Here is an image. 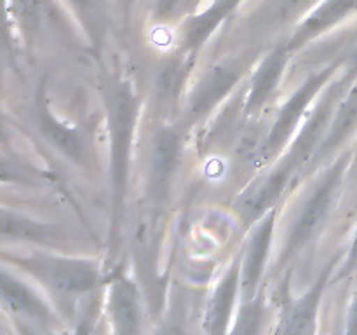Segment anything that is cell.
I'll use <instances>...</instances> for the list:
<instances>
[{
	"instance_id": "11",
	"label": "cell",
	"mask_w": 357,
	"mask_h": 335,
	"mask_svg": "<svg viewBox=\"0 0 357 335\" xmlns=\"http://www.w3.org/2000/svg\"><path fill=\"white\" fill-rule=\"evenodd\" d=\"M114 309L115 314H117L119 323L124 327V330H132V328H135L138 311H136V304L131 292H129L126 286H121V288H117V292H115Z\"/></svg>"
},
{
	"instance_id": "16",
	"label": "cell",
	"mask_w": 357,
	"mask_h": 335,
	"mask_svg": "<svg viewBox=\"0 0 357 335\" xmlns=\"http://www.w3.org/2000/svg\"><path fill=\"white\" fill-rule=\"evenodd\" d=\"M178 66H171V68H167L166 72L162 73V77H160V87H162V91L166 94H171L174 89H176L178 86V80H180V72H178Z\"/></svg>"
},
{
	"instance_id": "8",
	"label": "cell",
	"mask_w": 357,
	"mask_h": 335,
	"mask_svg": "<svg viewBox=\"0 0 357 335\" xmlns=\"http://www.w3.org/2000/svg\"><path fill=\"white\" fill-rule=\"evenodd\" d=\"M357 124V87L351 93V96L347 98V101L344 103V107L340 108V114L337 115V121H335L333 129H331L330 136H328L326 145L323 147V150L330 149L335 143L340 142L349 131Z\"/></svg>"
},
{
	"instance_id": "9",
	"label": "cell",
	"mask_w": 357,
	"mask_h": 335,
	"mask_svg": "<svg viewBox=\"0 0 357 335\" xmlns=\"http://www.w3.org/2000/svg\"><path fill=\"white\" fill-rule=\"evenodd\" d=\"M178 154V142L171 133H162L157 138L155 143V156H153V163H155V173L159 178H166L173 170V164L176 161Z\"/></svg>"
},
{
	"instance_id": "3",
	"label": "cell",
	"mask_w": 357,
	"mask_h": 335,
	"mask_svg": "<svg viewBox=\"0 0 357 335\" xmlns=\"http://www.w3.org/2000/svg\"><path fill=\"white\" fill-rule=\"evenodd\" d=\"M236 77L237 73L230 68H216L211 75H208V79L202 82L197 94L194 96L192 114H202L206 108H209L215 101H218L220 96L232 86Z\"/></svg>"
},
{
	"instance_id": "13",
	"label": "cell",
	"mask_w": 357,
	"mask_h": 335,
	"mask_svg": "<svg viewBox=\"0 0 357 335\" xmlns=\"http://www.w3.org/2000/svg\"><path fill=\"white\" fill-rule=\"evenodd\" d=\"M3 295H6V299L9 300L16 309H23L24 313L28 314L40 313V307L35 304V300L31 299L23 288H20V286L14 285V283H9L7 279L3 281Z\"/></svg>"
},
{
	"instance_id": "20",
	"label": "cell",
	"mask_w": 357,
	"mask_h": 335,
	"mask_svg": "<svg viewBox=\"0 0 357 335\" xmlns=\"http://www.w3.org/2000/svg\"><path fill=\"white\" fill-rule=\"evenodd\" d=\"M356 65H357V52H356Z\"/></svg>"
},
{
	"instance_id": "5",
	"label": "cell",
	"mask_w": 357,
	"mask_h": 335,
	"mask_svg": "<svg viewBox=\"0 0 357 335\" xmlns=\"http://www.w3.org/2000/svg\"><path fill=\"white\" fill-rule=\"evenodd\" d=\"M357 9V0H328L305 24V30L303 35L314 34V31H319L323 28H326L328 24L335 23V21L342 20L344 16L351 14L352 10Z\"/></svg>"
},
{
	"instance_id": "1",
	"label": "cell",
	"mask_w": 357,
	"mask_h": 335,
	"mask_svg": "<svg viewBox=\"0 0 357 335\" xmlns=\"http://www.w3.org/2000/svg\"><path fill=\"white\" fill-rule=\"evenodd\" d=\"M338 173H340L338 170L333 171V173L328 177L326 184H324L323 187L316 192V195L310 199L309 206H307L305 211H303L302 218H300L298 225H296L295 232H293L291 236L293 246H296V244L302 243L303 239H307V237L312 234V230L317 227V223H319L321 220H323V216L326 215L331 199H333V192L338 185Z\"/></svg>"
},
{
	"instance_id": "12",
	"label": "cell",
	"mask_w": 357,
	"mask_h": 335,
	"mask_svg": "<svg viewBox=\"0 0 357 335\" xmlns=\"http://www.w3.org/2000/svg\"><path fill=\"white\" fill-rule=\"evenodd\" d=\"M91 30H100L105 20L103 0H70Z\"/></svg>"
},
{
	"instance_id": "15",
	"label": "cell",
	"mask_w": 357,
	"mask_h": 335,
	"mask_svg": "<svg viewBox=\"0 0 357 335\" xmlns=\"http://www.w3.org/2000/svg\"><path fill=\"white\" fill-rule=\"evenodd\" d=\"M314 0H274L272 2V13L275 17H289L291 14L305 9Z\"/></svg>"
},
{
	"instance_id": "2",
	"label": "cell",
	"mask_w": 357,
	"mask_h": 335,
	"mask_svg": "<svg viewBox=\"0 0 357 335\" xmlns=\"http://www.w3.org/2000/svg\"><path fill=\"white\" fill-rule=\"evenodd\" d=\"M321 82H323V77H316L314 80H310V82L305 84V86H303L302 89L295 94V98H293V100L286 105L284 112L281 114V117H279L278 124H275L274 131H272V135H271V142H268V145H267L268 150H274L279 143L284 142V138L289 135L291 128L296 124V121H298L300 115H302L303 107L309 103L310 96L316 93V89L319 87Z\"/></svg>"
},
{
	"instance_id": "6",
	"label": "cell",
	"mask_w": 357,
	"mask_h": 335,
	"mask_svg": "<svg viewBox=\"0 0 357 335\" xmlns=\"http://www.w3.org/2000/svg\"><path fill=\"white\" fill-rule=\"evenodd\" d=\"M268 236H271V223H267V225H264L258 230V234L253 239V244H251L250 255H248L246 260V269H244V288L246 290H250L257 283L258 274H260L261 264H264V258L267 255Z\"/></svg>"
},
{
	"instance_id": "19",
	"label": "cell",
	"mask_w": 357,
	"mask_h": 335,
	"mask_svg": "<svg viewBox=\"0 0 357 335\" xmlns=\"http://www.w3.org/2000/svg\"><path fill=\"white\" fill-rule=\"evenodd\" d=\"M349 267H357V237H356L354 246H352V253H351V260H349Z\"/></svg>"
},
{
	"instance_id": "7",
	"label": "cell",
	"mask_w": 357,
	"mask_h": 335,
	"mask_svg": "<svg viewBox=\"0 0 357 335\" xmlns=\"http://www.w3.org/2000/svg\"><path fill=\"white\" fill-rule=\"evenodd\" d=\"M281 68H282L281 54H275L274 58L268 59L267 65L261 68V72L258 73L257 80H255L253 91H251V96H250V107H258V105L268 96L272 87L275 86V80H278V77L281 75Z\"/></svg>"
},
{
	"instance_id": "10",
	"label": "cell",
	"mask_w": 357,
	"mask_h": 335,
	"mask_svg": "<svg viewBox=\"0 0 357 335\" xmlns=\"http://www.w3.org/2000/svg\"><path fill=\"white\" fill-rule=\"evenodd\" d=\"M284 180H286V173L274 174V177H272L271 180H268L267 184L260 188V191L255 192V194L251 195V199L248 201V204L244 206V209H246L250 215H255V213L261 211V209H264V206H267L268 202L274 201L275 195L281 192L282 185H284Z\"/></svg>"
},
{
	"instance_id": "18",
	"label": "cell",
	"mask_w": 357,
	"mask_h": 335,
	"mask_svg": "<svg viewBox=\"0 0 357 335\" xmlns=\"http://www.w3.org/2000/svg\"><path fill=\"white\" fill-rule=\"evenodd\" d=\"M351 332H357V299L354 302V306H352V313H351V328H349Z\"/></svg>"
},
{
	"instance_id": "17",
	"label": "cell",
	"mask_w": 357,
	"mask_h": 335,
	"mask_svg": "<svg viewBox=\"0 0 357 335\" xmlns=\"http://www.w3.org/2000/svg\"><path fill=\"white\" fill-rule=\"evenodd\" d=\"M181 0H159V14L160 16H167V14L173 13L178 6H180Z\"/></svg>"
},
{
	"instance_id": "4",
	"label": "cell",
	"mask_w": 357,
	"mask_h": 335,
	"mask_svg": "<svg viewBox=\"0 0 357 335\" xmlns=\"http://www.w3.org/2000/svg\"><path fill=\"white\" fill-rule=\"evenodd\" d=\"M40 129L66 156L73 157V159H80L82 157V145L77 140V136L72 131L63 128V126H59L45 110L40 112Z\"/></svg>"
},
{
	"instance_id": "14",
	"label": "cell",
	"mask_w": 357,
	"mask_h": 335,
	"mask_svg": "<svg viewBox=\"0 0 357 335\" xmlns=\"http://www.w3.org/2000/svg\"><path fill=\"white\" fill-rule=\"evenodd\" d=\"M234 290H236V278L230 276L229 281L223 285L222 292L218 293L215 300V307H213V323H222V320H225L227 316V311H229L230 302H232V295H234Z\"/></svg>"
}]
</instances>
